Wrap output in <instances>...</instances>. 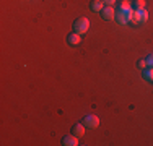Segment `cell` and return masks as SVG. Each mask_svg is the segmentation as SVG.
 Returning <instances> with one entry per match:
<instances>
[{
    "label": "cell",
    "instance_id": "6da1fadb",
    "mask_svg": "<svg viewBox=\"0 0 153 146\" xmlns=\"http://www.w3.org/2000/svg\"><path fill=\"white\" fill-rule=\"evenodd\" d=\"M88 29H90L88 18H78V20H75V23H74V32L85 34V32H88Z\"/></svg>",
    "mask_w": 153,
    "mask_h": 146
},
{
    "label": "cell",
    "instance_id": "7a4b0ae2",
    "mask_svg": "<svg viewBox=\"0 0 153 146\" xmlns=\"http://www.w3.org/2000/svg\"><path fill=\"white\" fill-rule=\"evenodd\" d=\"M132 15H134V10H130V12H122V10H116V21H117L119 24L132 23Z\"/></svg>",
    "mask_w": 153,
    "mask_h": 146
},
{
    "label": "cell",
    "instance_id": "3957f363",
    "mask_svg": "<svg viewBox=\"0 0 153 146\" xmlns=\"http://www.w3.org/2000/svg\"><path fill=\"white\" fill-rule=\"evenodd\" d=\"M148 21V13L147 10H134L132 15V23L134 24H140V23H147Z\"/></svg>",
    "mask_w": 153,
    "mask_h": 146
},
{
    "label": "cell",
    "instance_id": "277c9868",
    "mask_svg": "<svg viewBox=\"0 0 153 146\" xmlns=\"http://www.w3.org/2000/svg\"><path fill=\"white\" fill-rule=\"evenodd\" d=\"M83 125L88 127V128H96L100 125V117L93 115V114H88L83 117Z\"/></svg>",
    "mask_w": 153,
    "mask_h": 146
},
{
    "label": "cell",
    "instance_id": "5b68a950",
    "mask_svg": "<svg viewBox=\"0 0 153 146\" xmlns=\"http://www.w3.org/2000/svg\"><path fill=\"white\" fill-rule=\"evenodd\" d=\"M101 16H103L104 20H108V21L116 20V10H114V7L108 5L106 8H103V10H101Z\"/></svg>",
    "mask_w": 153,
    "mask_h": 146
},
{
    "label": "cell",
    "instance_id": "8992f818",
    "mask_svg": "<svg viewBox=\"0 0 153 146\" xmlns=\"http://www.w3.org/2000/svg\"><path fill=\"white\" fill-rule=\"evenodd\" d=\"M62 145L64 146H76L78 145V136L76 135H67L62 138Z\"/></svg>",
    "mask_w": 153,
    "mask_h": 146
},
{
    "label": "cell",
    "instance_id": "52a82bcc",
    "mask_svg": "<svg viewBox=\"0 0 153 146\" xmlns=\"http://www.w3.org/2000/svg\"><path fill=\"white\" fill-rule=\"evenodd\" d=\"M67 39H68V44H70V46H78V44L82 42V34H78V32H72Z\"/></svg>",
    "mask_w": 153,
    "mask_h": 146
},
{
    "label": "cell",
    "instance_id": "ba28073f",
    "mask_svg": "<svg viewBox=\"0 0 153 146\" xmlns=\"http://www.w3.org/2000/svg\"><path fill=\"white\" fill-rule=\"evenodd\" d=\"M104 3H103V0H93V2H91V5H90V7H91V10H93V12H101V10H103L104 8Z\"/></svg>",
    "mask_w": 153,
    "mask_h": 146
},
{
    "label": "cell",
    "instance_id": "9c48e42d",
    "mask_svg": "<svg viewBox=\"0 0 153 146\" xmlns=\"http://www.w3.org/2000/svg\"><path fill=\"white\" fill-rule=\"evenodd\" d=\"M74 135H76V136H83V135H85V125H83V123H76V125L74 127Z\"/></svg>",
    "mask_w": 153,
    "mask_h": 146
},
{
    "label": "cell",
    "instance_id": "30bf717a",
    "mask_svg": "<svg viewBox=\"0 0 153 146\" xmlns=\"http://www.w3.org/2000/svg\"><path fill=\"white\" fill-rule=\"evenodd\" d=\"M143 78L147 80L148 83H153V67L145 68V70H143Z\"/></svg>",
    "mask_w": 153,
    "mask_h": 146
},
{
    "label": "cell",
    "instance_id": "8fae6325",
    "mask_svg": "<svg viewBox=\"0 0 153 146\" xmlns=\"http://www.w3.org/2000/svg\"><path fill=\"white\" fill-rule=\"evenodd\" d=\"M117 10H122V12H130V10H132V5H130L127 0H122V2L119 3Z\"/></svg>",
    "mask_w": 153,
    "mask_h": 146
},
{
    "label": "cell",
    "instance_id": "7c38bea8",
    "mask_svg": "<svg viewBox=\"0 0 153 146\" xmlns=\"http://www.w3.org/2000/svg\"><path fill=\"white\" fill-rule=\"evenodd\" d=\"M134 7H135V10H143L145 8V0H135V2H134Z\"/></svg>",
    "mask_w": 153,
    "mask_h": 146
},
{
    "label": "cell",
    "instance_id": "4fadbf2b",
    "mask_svg": "<svg viewBox=\"0 0 153 146\" xmlns=\"http://www.w3.org/2000/svg\"><path fill=\"white\" fill-rule=\"evenodd\" d=\"M137 67L138 68H142V70H145V68H148V65H147V60H140L137 63Z\"/></svg>",
    "mask_w": 153,
    "mask_h": 146
},
{
    "label": "cell",
    "instance_id": "5bb4252c",
    "mask_svg": "<svg viewBox=\"0 0 153 146\" xmlns=\"http://www.w3.org/2000/svg\"><path fill=\"white\" fill-rule=\"evenodd\" d=\"M145 60H147V65H148V67H153V54L147 55V58H145Z\"/></svg>",
    "mask_w": 153,
    "mask_h": 146
},
{
    "label": "cell",
    "instance_id": "9a60e30c",
    "mask_svg": "<svg viewBox=\"0 0 153 146\" xmlns=\"http://www.w3.org/2000/svg\"><path fill=\"white\" fill-rule=\"evenodd\" d=\"M103 3H106V5H111V7H114L116 0H103Z\"/></svg>",
    "mask_w": 153,
    "mask_h": 146
}]
</instances>
